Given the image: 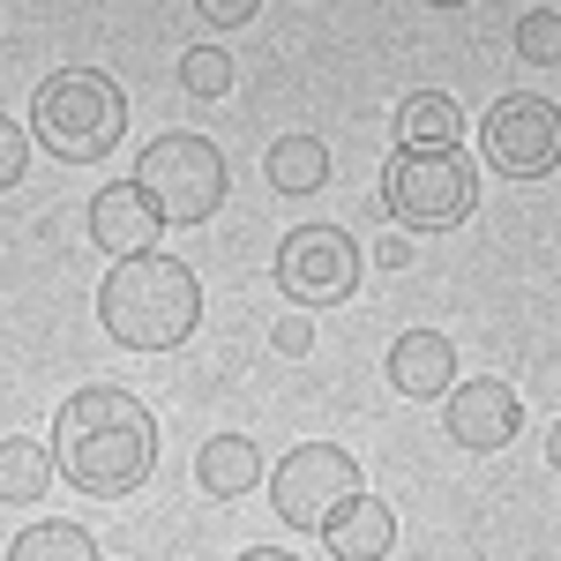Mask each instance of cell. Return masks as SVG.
<instances>
[{
    "mask_svg": "<svg viewBox=\"0 0 561 561\" xmlns=\"http://www.w3.org/2000/svg\"><path fill=\"white\" fill-rule=\"evenodd\" d=\"M158 465V420L150 404L121 382H90L60 404L53 420V472L68 479L90 502H113V494H135Z\"/></svg>",
    "mask_w": 561,
    "mask_h": 561,
    "instance_id": "obj_1",
    "label": "cell"
},
{
    "mask_svg": "<svg viewBox=\"0 0 561 561\" xmlns=\"http://www.w3.org/2000/svg\"><path fill=\"white\" fill-rule=\"evenodd\" d=\"M479 150H486V165L510 180H547L561 165V113L547 98H494L486 105V121H479Z\"/></svg>",
    "mask_w": 561,
    "mask_h": 561,
    "instance_id": "obj_7",
    "label": "cell"
},
{
    "mask_svg": "<svg viewBox=\"0 0 561 561\" xmlns=\"http://www.w3.org/2000/svg\"><path fill=\"white\" fill-rule=\"evenodd\" d=\"M23 180V128L15 121H0V195Z\"/></svg>",
    "mask_w": 561,
    "mask_h": 561,
    "instance_id": "obj_20",
    "label": "cell"
},
{
    "mask_svg": "<svg viewBox=\"0 0 561 561\" xmlns=\"http://www.w3.org/2000/svg\"><path fill=\"white\" fill-rule=\"evenodd\" d=\"M517 53H524V60H539V68H554V60H561V15H554V8L517 15Z\"/></svg>",
    "mask_w": 561,
    "mask_h": 561,
    "instance_id": "obj_19",
    "label": "cell"
},
{
    "mask_svg": "<svg viewBox=\"0 0 561 561\" xmlns=\"http://www.w3.org/2000/svg\"><path fill=\"white\" fill-rule=\"evenodd\" d=\"M240 561H293V554H285V547H248Z\"/></svg>",
    "mask_w": 561,
    "mask_h": 561,
    "instance_id": "obj_24",
    "label": "cell"
},
{
    "mask_svg": "<svg viewBox=\"0 0 561 561\" xmlns=\"http://www.w3.org/2000/svg\"><path fill=\"white\" fill-rule=\"evenodd\" d=\"M457 382V345L442 330H404L389 345V389L397 397H449Z\"/></svg>",
    "mask_w": 561,
    "mask_h": 561,
    "instance_id": "obj_11",
    "label": "cell"
},
{
    "mask_svg": "<svg viewBox=\"0 0 561 561\" xmlns=\"http://www.w3.org/2000/svg\"><path fill=\"white\" fill-rule=\"evenodd\" d=\"M270 187L277 195H314L322 180H330V150L314 142V135H285V142H270Z\"/></svg>",
    "mask_w": 561,
    "mask_h": 561,
    "instance_id": "obj_15",
    "label": "cell"
},
{
    "mask_svg": "<svg viewBox=\"0 0 561 561\" xmlns=\"http://www.w3.org/2000/svg\"><path fill=\"white\" fill-rule=\"evenodd\" d=\"M457 135H465V113L442 90H420L397 105V150H449Z\"/></svg>",
    "mask_w": 561,
    "mask_h": 561,
    "instance_id": "obj_14",
    "label": "cell"
},
{
    "mask_svg": "<svg viewBox=\"0 0 561 561\" xmlns=\"http://www.w3.org/2000/svg\"><path fill=\"white\" fill-rule=\"evenodd\" d=\"M270 345L285 352V359H300V352H307V345H314V330H307L300 314H285V322H277V337H270Z\"/></svg>",
    "mask_w": 561,
    "mask_h": 561,
    "instance_id": "obj_22",
    "label": "cell"
},
{
    "mask_svg": "<svg viewBox=\"0 0 561 561\" xmlns=\"http://www.w3.org/2000/svg\"><path fill=\"white\" fill-rule=\"evenodd\" d=\"M180 90L187 98H225L232 90V53L225 45H187L180 53Z\"/></svg>",
    "mask_w": 561,
    "mask_h": 561,
    "instance_id": "obj_18",
    "label": "cell"
},
{
    "mask_svg": "<svg viewBox=\"0 0 561 561\" xmlns=\"http://www.w3.org/2000/svg\"><path fill=\"white\" fill-rule=\"evenodd\" d=\"M382 210L420 232H449L479 210V165L449 142V150H397L382 173Z\"/></svg>",
    "mask_w": 561,
    "mask_h": 561,
    "instance_id": "obj_4",
    "label": "cell"
},
{
    "mask_svg": "<svg viewBox=\"0 0 561 561\" xmlns=\"http://www.w3.org/2000/svg\"><path fill=\"white\" fill-rule=\"evenodd\" d=\"M442 420H449V442L457 449H510L524 427V404H517V389L510 382H494V375H479V382L465 389H449V404H442Z\"/></svg>",
    "mask_w": 561,
    "mask_h": 561,
    "instance_id": "obj_9",
    "label": "cell"
},
{
    "mask_svg": "<svg viewBox=\"0 0 561 561\" xmlns=\"http://www.w3.org/2000/svg\"><path fill=\"white\" fill-rule=\"evenodd\" d=\"M31 135L45 142V158H60V165H98L128 135V98L98 68H60L31 98Z\"/></svg>",
    "mask_w": 561,
    "mask_h": 561,
    "instance_id": "obj_3",
    "label": "cell"
},
{
    "mask_svg": "<svg viewBox=\"0 0 561 561\" xmlns=\"http://www.w3.org/2000/svg\"><path fill=\"white\" fill-rule=\"evenodd\" d=\"M45 479H53V457H45V442H0V502L8 510H31L45 502Z\"/></svg>",
    "mask_w": 561,
    "mask_h": 561,
    "instance_id": "obj_16",
    "label": "cell"
},
{
    "mask_svg": "<svg viewBox=\"0 0 561 561\" xmlns=\"http://www.w3.org/2000/svg\"><path fill=\"white\" fill-rule=\"evenodd\" d=\"M158 232H165V210L150 203V187L142 180H105L98 195H90V240L105 248V255H150L158 248Z\"/></svg>",
    "mask_w": 561,
    "mask_h": 561,
    "instance_id": "obj_10",
    "label": "cell"
},
{
    "mask_svg": "<svg viewBox=\"0 0 561 561\" xmlns=\"http://www.w3.org/2000/svg\"><path fill=\"white\" fill-rule=\"evenodd\" d=\"M345 502H359V465H352L337 442H300L270 472V510H277V524H293V531H330Z\"/></svg>",
    "mask_w": 561,
    "mask_h": 561,
    "instance_id": "obj_6",
    "label": "cell"
},
{
    "mask_svg": "<svg viewBox=\"0 0 561 561\" xmlns=\"http://www.w3.org/2000/svg\"><path fill=\"white\" fill-rule=\"evenodd\" d=\"M195 8H203V15H210L217 31H232V23H248V15H255L262 0H195Z\"/></svg>",
    "mask_w": 561,
    "mask_h": 561,
    "instance_id": "obj_21",
    "label": "cell"
},
{
    "mask_svg": "<svg viewBox=\"0 0 561 561\" xmlns=\"http://www.w3.org/2000/svg\"><path fill=\"white\" fill-rule=\"evenodd\" d=\"M142 187H150V203L165 210V225H210L217 203H225V158H217L210 135H158L150 150H142Z\"/></svg>",
    "mask_w": 561,
    "mask_h": 561,
    "instance_id": "obj_5",
    "label": "cell"
},
{
    "mask_svg": "<svg viewBox=\"0 0 561 561\" xmlns=\"http://www.w3.org/2000/svg\"><path fill=\"white\" fill-rule=\"evenodd\" d=\"M427 8H465V0H427Z\"/></svg>",
    "mask_w": 561,
    "mask_h": 561,
    "instance_id": "obj_25",
    "label": "cell"
},
{
    "mask_svg": "<svg viewBox=\"0 0 561 561\" xmlns=\"http://www.w3.org/2000/svg\"><path fill=\"white\" fill-rule=\"evenodd\" d=\"M277 285L293 307H337L359 293V248L345 225H300L277 248Z\"/></svg>",
    "mask_w": 561,
    "mask_h": 561,
    "instance_id": "obj_8",
    "label": "cell"
},
{
    "mask_svg": "<svg viewBox=\"0 0 561 561\" xmlns=\"http://www.w3.org/2000/svg\"><path fill=\"white\" fill-rule=\"evenodd\" d=\"M547 465H554V472H561V420H554V427H547Z\"/></svg>",
    "mask_w": 561,
    "mask_h": 561,
    "instance_id": "obj_23",
    "label": "cell"
},
{
    "mask_svg": "<svg viewBox=\"0 0 561 561\" xmlns=\"http://www.w3.org/2000/svg\"><path fill=\"white\" fill-rule=\"evenodd\" d=\"M195 479H203V494H217V502H240L248 486L262 479V457L248 434H217V442H203V457H195Z\"/></svg>",
    "mask_w": 561,
    "mask_h": 561,
    "instance_id": "obj_13",
    "label": "cell"
},
{
    "mask_svg": "<svg viewBox=\"0 0 561 561\" xmlns=\"http://www.w3.org/2000/svg\"><path fill=\"white\" fill-rule=\"evenodd\" d=\"M322 539H330V554H337V561H382L389 547H397V517H389V502L359 494V502L337 510V524H330Z\"/></svg>",
    "mask_w": 561,
    "mask_h": 561,
    "instance_id": "obj_12",
    "label": "cell"
},
{
    "mask_svg": "<svg viewBox=\"0 0 561 561\" xmlns=\"http://www.w3.org/2000/svg\"><path fill=\"white\" fill-rule=\"evenodd\" d=\"M98 322H105V337L128 352H173L195 337V322H203V285H195V270L173 255H128L113 277H105V293H98Z\"/></svg>",
    "mask_w": 561,
    "mask_h": 561,
    "instance_id": "obj_2",
    "label": "cell"
},
{
    "mask_svg": "<svg viewBox=\"0 0 561 561\" xmlns=\"http://www.w3.org/2000/svg\"><path fill=\"white\" fill-rule=\"evenodd\" d=\"M8 561H98V539H90L83 524L45 517V524H31V531H15Z\"/></svg>",
    "mask_w": 561,
    "mask_h": 561,
    "instance_id": "obj_17",
    "label": "cell"
}]
</instances>
